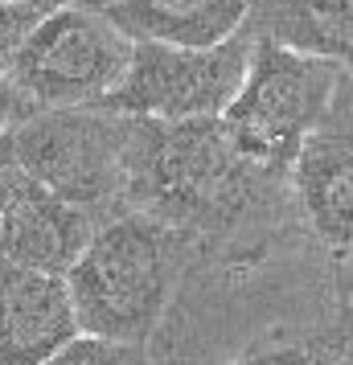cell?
<instances>
[{
  "mask_svg": "<svg viewBox=\"0 0 353 365\" xmlns=\"http://www.w3.org/2000/svg\"><path fill=\"white\" fill-rule=\"evenodd\" d=\"M0 4H17V9H37V13H53V9H66L78 0H0Z\"/></svg>",
  "mask_w": 353,
  "mask_h": 365,
  "instance_id": "cell-18",
  "label": "cell"
},
{
  "mask_svg": "<svg viewBox=\"0 0 353 365\" xmlns=\"http://www.w3.org/2000/svg\"><path fill=\"white\" fill-rule=\"evenodd\" d=\"M13 185H17V168L0 165V222L9 214V201H13Z\"/></svg>",
  "mask_w": 353,
  "mask_h": 365,
  "instance_id": "cell-17",
  "label": "cell"
},
{
  "mask_svg": "<svg viewBox=\"0 0 353 365\" xmlns=\"http://www.w3.org/2000/svg\"><path fill=\"white\" fill-rule=\"evenodd\" d=\"M132 53L135 37L103 9L78 0L37 21L9 70L37 107H86L103 103L123 83Z\"/></svg>",
  "mask_w": 353,
  "mask_h": 365,
  "instance_id": "cell-5",
  "label": "cell"
},
{
  "mask_svg": "<svg viewBox=\"0 0 353 365\" xmlns=\"http://www.w3.org/2000/svg\"><path fill=\"white\" fill-rule=\"evenodd\" d=\"M185 275L189 247L156 214H111L66 271L78 329L148 345Z\"/></svg>",
  "mask_w": 353,
  "mask_h": 365,
  "instance_id": "cell-2",
  "label": "cell"
},
{
  "mask_svg": "<svg viewBox=\"0 0 353 365\" xmlns=\"http://www.w3.org/2000/svg\"><path fill=\"white\" fill-rule=\"evenodd\" d=\"M341 74L345 66L333 58L284 46L275 37H255L251 70L222 119L255 160L292 173L308 135L329 111Z\"/></svg>",
  "mask_w": 353,
  "mask_h": 365,
  "instance_id": "cell-4",
  "label": "cell"
},
{
  "mask_svg": "<svg viewBox=\"0 0 353 365\" xmlns=\"http://www.w3.org/2000/svg\"><path fill=\"white\" fill-rule=\"evenodd\" d=\"M41 365H156V361L148 357V345L111 341V336H95V332H78L70 345H62Z\"/></svg>",
  "mask_w": 353,
  "mask_h": 365,
  "instance_id": "cell-13",
  "label": "cell"
},
{
  "mask_svg": "<svg viewBox=\"0 0 353 365\" xmlns=\"http://www.w3.org/2000/svg\"><path fill=\"white\" fill-rule=\"evenodd\" d=\"M132 140L135 115L107 103L41 107L0 140V165L111 217L132 210Z\"/></svg>",
  "mask_w": 353,
  "mask_h": 365,
  "instance_id": "cell-3",
  "label": "cell"
},
{
  "mask_svg": "<svg viewBox=\"0 0 353 365\" xmlns=\"http://www.w3.org/2000/svg\"><path fill=\"white\" fill-rule=\"evenodd\" d=\"M103 222L107 214L78 205L34 177L17 173L9 214L0 222V255H9L21 267H34V271L66 275L86 250V242L99 234Z\"/></svg>",
  "mask_w": 353,
  "mask_h": 365,
  "instance_id": "cell-8",
  "label": "cell"
},
{
  "mask_svg": "<svg viewBox=\"0 0 353 365\" xmlns=\"http://www.w3.org/2000/svg\"><path fill=\"white\" fill-rule=\"evenodd\" d=\"M255 29L242 25L218 46H173V41H135L123 83L107 95L111 111L144 119H205L222 115L235 103L251 70Z\"/></svg>",
  "mask_w": 353,
  "mask_h": 365,
  "instance_id": "cell-6",
  "label": "cell"
},
{
  "mask_svg": "<svg viewBox=\"0 0 353 365\" xmlns=\"http://www.w3.org/2000/svg\"><path fill=\"white\" fill-rule=\"evenodd\" d=\"M78 332L66 275L0 255V365H41Z\"/></svg>",
  "mask_w": 353,
  "mask_h": 365,
  "instance_id": "cell-9",
  "label": "cell"
},
{
  "mask_svg": "<svg viewBox=\"0 0 353 365\" xmlns=\"http://www.w3.org/2000/svg\"><path fill=\"white\" fill-rule=\"evenodd\" d=\"M132 210H148L189 247V271L247 275L300 234L296 181L255 160L222 115L144 119L132 140Z\"/></svg>",
  "mask_w": 353,
  "mask_h": 365,
  "instance_id": "cell-1",
  "label": "cell"
},
{
  "mask_svg": "<svg viewBox=\"0 0 353 365\" xmlns=\"http://www.w3.org/2000/svg\"><path fill=\"white\" fill-rule=\"evenodd\" d=\"M230 365H337V324L333 316L320 329L296 332L287 341H271V345L251 349L247 357Z\"/></svg>",
  "mask_w": 353,
  "mask_h": 365,
  "instance_id": "cell-12",
  "label": "cell"
},
{
  "mask_svg": "<svg viewBox=\"0 0 353 365\" xmlns=\"http://www.w3.org/2000/svg\"><path fill=\"white\" fill-rule=\"evenodd\" d=\"M304 222L320 250L353 255V70L341 74L333 103L292 168Z\"/></svg>",
  "mask_w": 353,
  "mask_h": 365,
  "instance_id": "cell-7",
  "label": "cell"
},
{
  "mask_svg": "<svg viewBox=\"0 0 353 365\" xmlns=\"http://www.w3.org/2000/svg\"><path fill=\"white\" fill-rule=\"evenodd\" d=\"M46 17L37 9H17V4H0V66L13 62V53L25 46V37L34 34V25Z\"/></svg>",
  "mask_w": 353,
  "mask_h": 365,
  "instance_id": "cell-15",
  "label": "cell"
},
{
  "mask_svg": "<svg viewBox=\"0 0 353 365\" xmlns=\"http://www.w3.org/2000/svg\"><path fill=\"white\" fill-rule=\"evenodd\" d=\"M333 324H337V365H353V292L341 296Z\"/></svg>",
  "mask_w": 353,
  "mask_h": 365,
  "instance_id": "cell-16",
  "label": "cell"
},
{
  "mask_svg": "<svg viewBox=\"0 0 353 365\" xmlns=\"http://www.w3.org/2000/svg\"><path fill=\"white\" fill-rule=\"evenodd\" d=\"M247 25L353 70V0H251Z\"/></svg>",
  "mask_w": 353,
  "mask_h": 365,
  "instance_id": "cell-11",
  "label": "cell"
},
{
  "mask_svg": "<svg viewBox=\"0 0 353 365\" xmlns=\"http://www.w3.org/2000/svg\"><path fill=\"white\" fill-rule=\"evenodd\" d=\"M34 111H41V107L34 103V95H29L17 78H13V70L0 66V140L17 132V128L34 115Z\"/></svg>",
  "mask_w": 353,
  "mask_h": 365,
  "instance_id": "cell-14",
  "label": "cell"
},
{
  "mask_svg": "<svg viewBox=\"0 0 353 365\" xmlns=\"http://www.w3.org/2000/svg\"><path fill=\"white\" fill-rule=\"evenodd\" d=\"M86 4H95V9H103V4H111V0H86Z\"/></svg>",
  "mask_w": 353,
  "mask_h": 365,
  "instance_id": "cell-19",
  "label": "cell"
},
{
  "mask_svg": "<svg viewBox=\"0 0 353 365\" xmlns=\"http://www.w3.org/2000/svg\"><path fill=\"white\" fill-rule=\"evenodd\" d=\"M103 13L135 41L218 46L247 25L251 0H111Z\"/></svg>",
  "mask_w": 353,
  "mask_h": 365,
  "instance_id": "cell-10",
  "label": "cell"
}]
</instances>
